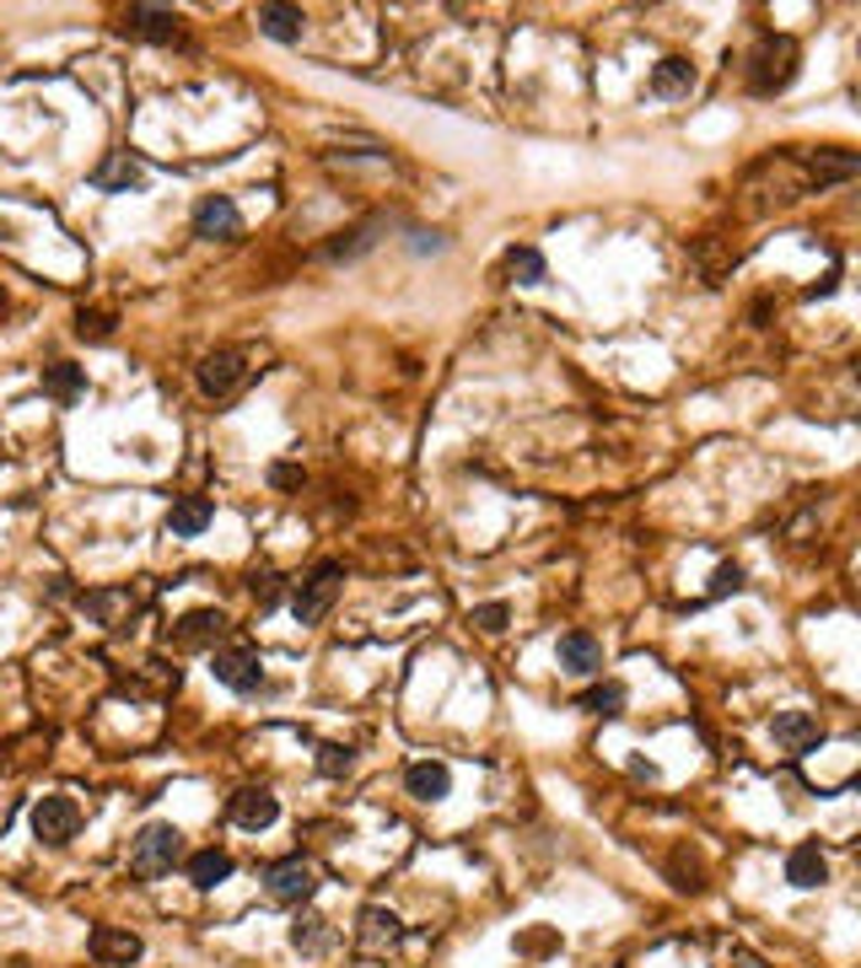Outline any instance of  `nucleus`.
Masks as SVG:
<instances>
[{
  "label": "nucleus",
  "mask_w": 861,
  "mask_h": 968,
  "mask_svg": "<svg viewBox=\"0 0 861 968\" xmlns=\"http://www.w3.org/2000/svg\"><path fill=\"white\" fill-rule=\"evenodd\" d=\"M275 818H281V802L270 791H238L232 797V823H243V829H270Z\"/></svg>",
  "instance_id": "obj_18"
},
{
  "label": "nucleus",
  "mask_w": 861,
  "mask_h": 968,
  "mask_svg": "<svg viewBox=\"0 0 861 968\" xmlns=\"http://www.w3.org/2000/svg\"><path fill=\"white\" fill-rule=\"evenodd\" d=\"M786 883L791 887H823L829 883V861H823V850L819 845H797L791 855H786Z\"/></svg>",
  "instance_id": "obj_16"
},
{
  "label": "nucleus",
  "mask_w": 861,
  "mask_h": 968,
  "mask_svg": "<svg viewBox=\"0 0 861 968\" xmlns=\"http://www.w3.org/2000/svg\"><path fill=\"white\" fill-rule=\"evenodd\" d=\"M377 238H382V221H367V227H350V232H339V238L328 242V259H339V264H350V259H361L367 248H377Z\"/></svg>",
  "instance_id": "obj_24"
},
{
  "label": "nucleus",
  "mask_w": 861,
  "mask_h": 968,
  "mask_svg": "<svg viewBox=\"0 0 861 968\" xmlns=\"http://www.w3.org/2000/svg\"><path fill=\"white\" fill-rule=\"evenodd\" d=\"M797 81V43L791 39H765L754 49V71H748V86L759 97H776Z\"/></svg>",
  "instance_id": "obj_2"
},
{
  "label": "nucleus",
  "mask_w": 861,
  "mask_h": 968,
  "mask_svg": "<svg viewBox=\"0 0 861 968\" xmlns=\"http://www.w3.org/2000/svg\"><path fill=\"white\" fill-rule=\"evenodd\" d=\"M501 275H506L512 285H538L544 281V253H538V248H506Z\"/></svg>",
  "instance_id": "obj_23"
},
{
  "label": "nucleus",
  "mask_w": 861,
  "mask_h": 968,
  "mask_svg": "<svg viewBox=\"0 0 861 968\" xmlns=\"http://www.w3.org/2000/svg\"><path fill=\"white\" fill-rule=\"evenodd\" d=\"M690 86H695V65H690V60H679V54H673V60H662V65L652 71V92H657V97H690Z\"/></svg>",
  "instance_id": "obj_22"
},
{
  "label": "nucleus",
  "mask_w": 861,
  "mask_h": 968,
  "mask_svg": "<svg viewBox=\"0 0 861 968\" xmlns=\"http://www.w3.org/2000/svg\"><path fill=\"white\" fill-rule=\"evenodd\" d=\"M221 635H227V613L221 608H195V613H183L172 624V641L178 645H216Z\"/></svg>",
  "instance_id": "obj_12"
},
{
  "label": "nucleus",
  "mask_w": 861,
  "mask_h": 968,
  "mask_svg": "<svg viewBox=\"0 0 861 968\" xmlns=\"http://www.w3.org/2000/svg\"><path fill=\"white\" fill-rule=\"evenodd\" d=\"M405 786H410V797H420V802H442L452 791V769L442 759H420V765H410Z\"/></svg>",
  "instance_id": "obj_15"
},
{
  "label": "nucleus",
  "mask_w": 861,
  "mask_h": 968,
  "mask_svg": "<svg viewBox=\"0 0 861 968\" xmlns=\"http://www.w3.org/2000/svg\"><path fill=\"white\" fill-rule=\"evenodd\" d=\"M776 743L786 748V754H808V748H819V737H823V726L819 716H808V711H786V716H776Z\"/></svg>",
  "instance_id": "obj_14"
},
{
  "label": "nucleus",
  "mask_w": 861,
  "mask_h": 968,
  "mask_svg": "<svg viewBox=\"0 0 861 968\" xmlns=\"http://www.w3.org/2000/svg\"><path fill=\"white\" fill-rule=\"evenodd\" d=\"M469 624H480L485 635H501V630L512 624V608L506 603H474L469 608Z\"/></svg>",
  "instance_id": "obj_28"
},
{
  "label": "nucleus",
  "mask_w": 861,
  "mask_h": 968,
  "mask_svg": "<svg viewBox=\"0 0 861 968\" xmlns=\"http://www.w3.org/2000/svg\"><path fill=\"white\" fill-rule=\"evenodd\" d=\"M140 183H146V167L129 157V151H114V157H103L92 167V189H103V194H129Z\"/></svg>",
  "instance_id": "obj_10"
},
{
  "label": "nucleus",
  "mask_w": 861,
  "mask_h": 968,
  "mask_svg": "<svg viewBox=\"0 0 861 968\" xmlns=\"http://www.w3.org/2000/svg\"><path fill=\"white\" fill-rule=\"evenodd\" d=\"M399 941V920L388 915V909H367L361 915V947L367 953H382V947H393Z\"/></svg>",
  "instance_id": "obj_26"
},
{
  "label": "nucleus",
  "mask_w": 861,
  "mask_h": 968,
  "mask_svg": "<svg viewBox=\"0 0 861 968\" xmlns=\"http://www.w3.org/2000/svg\"><path fill=\"white\" fill-rule=\"evenodd\" d=\"M410 248L414 253H442V238H437V232H414Z\"/></svg>",
  "instance_id": "obj_34"
},
{
  "label": "nucleus",
  "mask_w": 861,
  "mask_h": 968,
  "mask_svg": "<svg viewBox=\"0 0 861 968\" xmlns=\"http://www.w3.org/2000/svg\"><path fill=\"white\" fill-rule=\"evenodd\" d=\"M264 883H270V898H275V904H307V898L318 893V872H313L302 855H291V861H275V866L264 872Z\"/></svg>",
  "instance_id": "obj_5"
},
{
  "label": "nucleus",
  "mask_w": 861,
  "mask_h": 968,
  "mask_svg": "<svg viewBox=\"0 0 861 968\" xmlns=\"http://www.w3.org/2000/svg\"><path fill=\"white\" fill-rule=\"evenodd\" d=\"M555 656H560V667H566V673H576V678H587V673H598V667H603V645L592 641L587 630H571V635H560Z\"/></svg>",
  "instance_id": "obj_13"
},
{
  "label": "nucleus",
  "mask_w": 861,
  "mask_h": 968,
  "mask_svg": "<svg viewBox=\"0 0 861 968\" xmlns=\"http://www.w3.org/2000/svg\"><path fill=\"white\" fill-rule=\"evenodd\" d=\"M124 28H129L135 39L172 43L178 39V11H167V6H129V11H124Z\"/></svg>",
  "instance_id": "obj_11"
},
{
  "label": "nucleus",
  "mask_w": 861,
  "mask_h": 968,
  "mask_svg": "<svg viewBox=\"0 0 861 968\" xmlns=\"http://www.w3.org/2000/svg\"><path fill=\"white\" fill-rule=\"evenodd\" d=\"M232 877V855L227 850H195L189 855V883L200 887V893H210L216 883H227Z\"/></svg>",
  "instance_id": "obj_19"
},
{
  "label": "nucleus",
  "mask_w": 861,
  "mask_h": 968,
  "mask_svg": "<svg viewBox=\"0 0 861 968\" xmlns=\"http://www.w3.org/2000/svg\"><path fill=\"white\" fill-rule=\"evenodd\" d=\"M86 953H92L97 964L129 968L140 953H146V941H140L135 930H124V926H97V930H92V941H86Z\"/></svg>",
  "instance_id": "obj_9"
},
{
  "label": "nucleus",
  "mask_w": 861,
  "mask_h": 968,
  "mask_svg": "<svg viewBox=\"0 0 861 968\" xmlns=\"http://www.w3.org/2000/svg\"><path fill=\"white\" fill-rule=\"evenodd\" d=\"M243 377H248L243 350H210L206 361H200V371H195L200 393H210V399H227V393H232Z\"/></svg>",
  "instance_id": "obj_8"
},
{
  "label": "nucleus",
  "mask_w": 861,
  "mask_h": 968,
  "mask_svg": "<svg viewBox=\"0 0 861 968\" xmlns=\"http://www.w3.org/2000/svg\"><path fill=\"white\" fill-rule=\"evenodd\" d=\"M43 393H54L60 403H76L86 393V371L82 366H71V361L43 366Z\"/></svg>",
  "instance_id": "obj_20"
},
{
  "label": "nucleus",
  "mask_w": 861,
  "mask_h": 968,
  "mask_svg": "<svg viewBox=\"0 0 861 968\" xmlns=\"http://www.w3.org/2000/svg\"><path fill=\"white\" fill-rule=\"evenodd\" d=\"M743 587V565H716V576H711V598H727V592H738Z\"/></svg>",
  "instance_id": "obj_32"
},
{
  "label": "nucleus",
  "mask_w": 861,
  "mask_h": 968,
  "mask_svg": "<svg viewBox=\"0 0 861 968\" xmlns=\"http://www.w3.org/2000/svg\"><path fill=\"white\" fill-rule=\"evenodd\" d=\"M76 829H82V807L71 802V797H43L33 807V834H39L43 845H71Z\"/></svg>",
  "instance_id": "obj_4"
},
{
  "label": "nucleus",
  "mask_w": 861,
  "mask_h": 968,
  "mask_svg": "<svg viewBox=\"0 0 861 968\" xmlns=\"http://www.w3.org/2000/svg\"><path fill=\"white\" fill-rule=\"evenodd\" d=\"M328 941H334V930H328L324 915H296V926H291V947L296 953H328Z\"/></svg>",
  "instance_id": "obj_25"
},
{
  "label": "nucleus",
  "mask_w": 861,
  "mask_h": 968,
  "mask_svg": "<svg viewBox=\"0 0 861 968\" xmlns=\"http://www.w3.org/2000/svg\"><path fill=\"white\" fill-rule=\"evenodd\" d=\"M270 484H275V490H302V469H291V463H275V469H270Z\"/></svg>",
  "instance_id": "obj_33"
},
{
  "label": "nucleus",
  "mask_w": 861,
  "mask_h": 968,
  "mask_svg": "<svg viewBox=\"0 0 861 968\" xmlns=\"http://www.w3.org/2000/svg\"><path fill=\"white\" fill-rule=\"evenodd\" d=\"M581 711H587V716H619V711H624V688L619 684L587 688V694H581Z\"/></svg>",
  "instance_id": "obj_27"
},
{
  "label": "nucleus",
  "mask_w": 861,
  "mask_h": 968,
  "mask_svg": "<svg viewBox=\"0 0 861 968\" xmlns=\"http://www.w3.org/2000/svg\"><path fill=\"white\" fill-rule=\"evenodd\" d=\"M178 861H183V834H178L172 823H146V829L135 834V850H129L135 877H167Z\"/></svg>",
  "instance_id": "obj_1"
},
{
  "label": "nucleus",
  "mask_w": 861,
  "mask_h": 968,
  "mask_svg": "<svg viewBox=\"0 0 861 968\" xmlns=\"http://www.w3.org/2000/svg\"><path fill=\"white\" fill-rule=\"evenodd\" d=\"M248 587H253V603H259V608L281 603V576H275L270 565H264V570H253V576H248Z\"/></svg>",
  "instance_id": "obj_30"
},
{
  "label": "nucleus",
  "mask_w": 861,
  "mask_h": 968,
  "mask_svg": "<svg viewBox=\"0 0 861 968\" xmlns=\"http://www.w3.org/2000/svg\"><path fill=\"white\" fill-rule=\"evenodd\" d=\"M210 517H216V512H210L206 495H183V501H172V512H167V533H172V538H200L210 527Z\"/></svg>",
  "instance_id": "obj_17"
},
{
  "label": "nucleus",
  "mask_w": 861,
  "mask_h": 968,
  "mask_svg": "<svg viewBox=\"0 0 861 968\" xmlns=\"http://www.w3.org/2000/svg\"><path fill=\"white\" fill-rule=\"evenodd\" d=\"M339 581H345V570L339 565H318L302 587H296V598H291V613H296V624H324L328 608H334V598H339Z\"/></svg>",
  "instance_id": "obj_3"
},
{
  "label": "nucleus",
  "mask_w": 861,
  "mask_h": 968,
  "mask_svg": "<svg viewBox=\"0 0 861 968\" xmlns=\"http://www.w3.org/2000/svg\"><path fill=\"white\" fill-rule=\"evenodd\" d=\"M318 769L339 780V775H350V769H356V754H350L345 743H324V748H318Z\"/></svg>",
  "instance_id": "obj_29"
},
{
  "label": "nucleus",
  "mask_w": 861,
  "mask_h": 968,
  "mask_svg": "<svg viewBox=\"0 0 861 968\" xmlns=\"http://www.w3.org/2000/svg\"><path fill=\"white\" fill-rule=\"evenodd\" d=\"M259 33L275 43H296L302 39V11L296 6H259Z\"/></svg>",
  "instance_id": "obj_21"
},
{
  "label": "nucleus",
  "mask_w": 861,
  "mask_h": 968,
  "mask_svg": "<svg viewBox=\"0 0 861 968\" xmlns=\"http://www.w3.org/2000/svg\"><path fill=\"white\" fill-rule=\"evenodd\" d=\"M243 232V210L227 200V194H206V200L195 204V238L206 242H232Z\"/></svg>",
  "instance_id": "obj_7"
},
{
  "label": "nucleus",
  "mask_w": 861,
  "mask_h": 968,
  "mask_svg": "<svg viewBox=\"0 0 861 968\" xmlns=\"http://www.w3.org/2000/svg\"><path fill=\"white\" fill-rule=\"evenodd\" d=\"M210 673L227 688H238V694H253V688L264 684V667H259V651L253 645H221L216 662H210Z\"/></svg>",
  "instance_id": "obj_6"
},
{
  "label": "nucleus",
  "mask_w": 861,
  "mask_h": 968,
  "mask_svg": "<svg viewBox=\"0 0 861 968\" xmlns=\"http://www.w3.org/2000/svg\"><path fill=\"white\" fill-rule=\"evenodd\" d=\"M76 334H82V339H108V334H114V318H108V313H76Z\"/></svg>",
  "instance_id": "obj_31"
}]
</instances>
